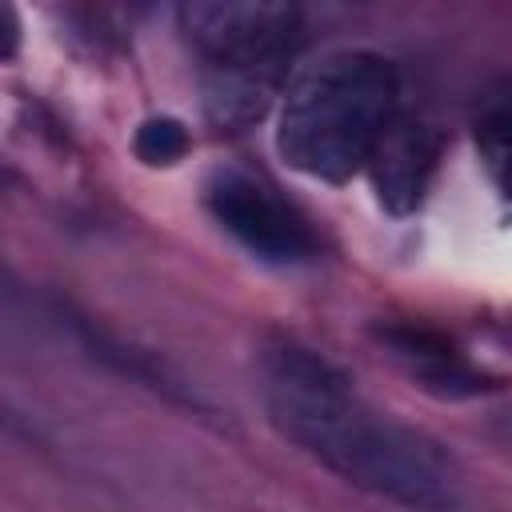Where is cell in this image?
<instances>
[{"label": "cell", "instance_id": "1", "mask_svg": "<svg viewBox=\"0 0 512 512\" xmlns=\"http://www.w3.org/2000/svg\"><path fill=\"white\" fill-rule=\"evenodd\" d=\"M256 388L272 428L340 480L408 512H464L452 456L424 432L376 412L316 348L276 336L256 356Z\"/></svg>", "mask_w": 512, "mask_h": 512}, {"label": "cell", "instance_id": "2", "mask_svg": "<svg viewBox=\"0 0 512 512\" xmlns=\"http://www.w3.org/2000/svg\"><path fill=\"white\" fill-rule=\"evenodd\" d=\"M400 112V72L372 48H332L288 84L276 148L288 168L340 184L368 168Z\"/></svg>", "mask_w": 512, "mask_h": 512}, {"label": "cell", "instance_id": "3", "mask_svg": "<svg viewBox=\"0 0 512 512\" xmlns=\"http://www.w3.org/2000/svg\"><path fill=\"white\" fill-rule=\"evenodd\" d=\"M176 20L200 56L204 120L216 132L252 128L280 96L300 40V8L264 0H192Z\"/></svg>", "mask_w": 512, "mask_h": 512}, {"label": "cell", "instance_id": "4", "mask_svg": "<svg viewBox=\"0 0 512 512\" xmlns=\"http://www.w3.org/2000/svg\"><path fill=\"white\" fill-rule=\"evenodd\" d=\"M212 220L264 264H308L316 256V232L268 180L244 168H220L204 184Z\"/></svg>", "mask_w": 512, "mask_h": 512}, {"label": "cell", "instance_id": "5", "mask_svg": "<svg viewBox=\"0 0 512 512\" xmlns=\"http://www.w3.org/2000/svg\"><path fill=\"white\" fill-rule=\"evenodd\" d=\"M440 128L420 112H396L388 132L380 136L368 176L376 188V200L392 216H408L424 204L428 184L440 164Z\"/></svg>", "mask_w": 512, "mask_h": 512}, {"label": "cell", "instance_id": "6", "mask_svg": "<svg viewBox=\"0 0 512 512\" xmlns=\"http://www.w3.org/2000/svg\"><path fill=\"white\" fill-rule=\"evenodd\" d=\"M60 324H68L72 336L88 348V356L100 360L104 368H112V372H120V376H128V380L152 388L156 396H164V400H172V404H184V408H192V412L204 408L200 396H196V392H192V388H188L164 360H156L152 352H144V348L120 340L116 332H104L96 320L76 316V312H68V308H60Z\"/></svg>", "mask_w": 512, "mask_h": 512}, {"label": "cell", "instance_id": "7", "mask_svg": "<svg viewBox=\"0 0 512 512\" xmlns=\"http://www.w3.org/2000/svg\"><path fill=\"white\" fill-rule=\"evenodd\" d=\"M380 340L392 348V356L400 364H408L412 376H420L428 388H436L444 396H476V392L492 388L440 332L400 324V328H384Z\"/></svg>", "mask_w": 512, "mask_h": 512}, {"label": "cell", "instance_id": "8", "mask_svg": "<svg viewBox=\"0 0 512 512\" xmlns=\"http://www.w3.org/2000/svg\"><path fill=\"white\" fill-rule=\"evenodd\" d=\"M472 140L484 172L512 200V80H496L476 96L472 108Z\"/></svg>", "mask_w": 512, "mask_h": 512}, {"label": "cell", "instance_id": "9", "mask_svg": "<svg viewBox=\"0 0 512 512\" xmlns=\"http://www.w3.org/2000/svg\"><path fill=\"white\" fill-rule=\"evenodd\" d=\"M188 128L176 120V116H152V120H144L140 128H136V136H132V152L144 160V164H152V168H168V164H176V160H184V152H188Z\"/></svg>", "mask_w": 512, "mask_h": 512}]
</instances>
